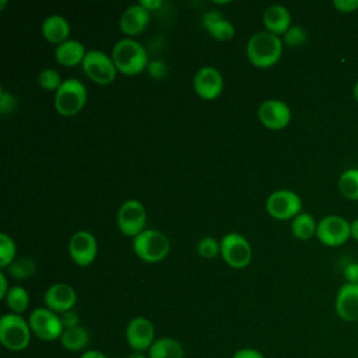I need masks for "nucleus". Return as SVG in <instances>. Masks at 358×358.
<instances>
[{"label":"nucleus","mask_w":358,"mask_h":358,"mask_svg":"<svg viewBox=\"0 0 358 358\" xmlns=\"http://www.w3.org/2000/svg\"><path fill=\"white\" fill-rule=\"evenodd\" d=\"M282 53V39L268 31L253 34L246 43V56L249 62L260 69L271 67L278 62Z\"/></svg>","instance_id":"obj_1"},{"label":"nucleus","mask_w":358,"mask_h":358,"mask_svg":"<svg viewBox=\"0 0 358 358\" xmlns=\"http://www.w3.org/2000/svg\"><path fill=\"white\" fill-rule=\"evenodd\" d=\"M110 57L117 71L126 76L138 74L148 66V56L144 46L131 38L117 41L112 49Z\"/></svg>","instance_id":"obj_2"},{"label":"nucleus","mask_w":358,"mask_h":358,"mask_svg":"<svg viewBox=\"0 0 358 358\" xmlns=\"http://www.w3.org/2000/svg\"><path fill=\"white\" fill-rule=\"evenodd\" d=\"M31 327L28 320L17 313H6L0 319V341L10 351H22L29 345Z\"/></svg>","instance_id":"obj_3"},{"label":"nucleus","mask_w":358,"mask_h":358,"mask_svg":"<svg viewBox=\"0 0 358 358\" xmlns=\"http://www.w3.org/2000/svg\"><path fill=\"white\" fill-rule=\"evenodd\" d=\"M171 249L169 239L157 229H144L133 238V250L144 262L157 263L164 260Z\"/></svg>","instance_id":"obj_4"},{"label":"nucleus","mask_w":358,"mask_h":358,"mask_svg":"<svg viewBox=\"0 0 358 358\" xmlns=\"http://www.w3.org/2000/svg\"><path fill=\"white\" fill-rule=\"evenodd\" d=\"M87 90L77 78H66L55 94V109L62 116H74L85 105Z\"/></svg>","instance_id":"obj_5"},{"label":"nucleus","mask_w":358,"mask_h":358,"mask_svg":"<svg viewBox=\"0 0 358 358\" xmlns=\"http://www.w3.org/2000/svg\"><path fill=\"white\" fill-rule=\"evenodd\" d=\"M28 323L32 334L42 341L59 340L64 330L60 315L48 308L34 309L28 317Z\"/></svg>","instance_id":"obj_6"},{"label":"nucleus","mask_w":358,"mask_h":358,"mask_svg":"<svg viewBox=\"0 0 358 358\" xmlns=\"http://www.w3.org/2000/svg\"><path fill=\"white\" fill-rule=\"evenodd\" d=\"M116 222L119 231L123 235L136 238L138 234L144 231L147 222L145 207L136 199L123 201L117 210Z\"/></svg>","instance_id":"obj_7"},{"label":"nucleus","mask_w":358,"mask_h":358,"mask_svg":"<svg viewBox=\"0 0 358 358\" xmlns=\"http://www.w3.org/2000/svg\"><path fill=\"white\" fill-rule=\"evenodd\" d=\"M84 73L98 84H110L117 73V69L110 56L101 50H88L81 63Z\"/></svg>","instance_id":"obj_8"},{"label":"nucleus","mask_w":358,"mask_h":358,"mask_svg":"<svg viewBox=\"0 0 358 358\" xmlns=\"http://www.w3.org/2000/svg\"><path fill=\"white\" fill-rule=\"evenodd\" d=\"M266 210L273 218L277 220L295 218L299 213H302V200L295 192L280 189L267 197Z\"/></svg>","instance_id":"obj_9"},{"label":"nucleus","mask_w":358,"mask_h":358,"mask_svg":"<svg viewBox=\"0 0 358 358\" xmlns=\"http://www.w3.org/2000/svg\"><path fill=\"white\" fill-rule=\"evenodd\" d=\"M221 256L228 266L234 268H243L250 263L252 249L245 236L238 232H229L224 235L220 242Z\"/></svg>","instance_id":"obj_10"},{"label":"nucleus","mask_w":358,"mask_h":358,"mask_svg":"<svg viewBox=\"0 0 358 358\" xmlns=\"http://www.w3.org/2000/svg\"><path fill=\"white\" fill-rule=\"evenodd\" d=\"M316 236L326 246H340L351 236V222L340 215H327L317 224Z\"/></svg>","instance_id":"obj_11"},{"label":"nucleus","mask_w":358,"mask_h":358,"mask_svg":"<svg viewBox=\"0 0 358 358\" xmlns=\"http://www.w3.org/2000/svg\"><path fill=\"white\" fill-rule=\"evenodd\" d=\"M155 340V329L150 319L136 316L129 322L126 327V341L133 351H148Z\"/></svg>","instance_id":"obj_12"},{"label":"nucleus","mask_w":358,"mask_h":358,"mask_svg":"<svg viewBox=\"0 0 358 358\" xmlns=\"http://www.w3.org/2000/svg\"><path fill=\"white\" fill-rule=\"evenodd\" d=\"M98 246L95 236L88 231H77L69 242V253L77 266L85 267L91 264L96 256Z\"/></svg>","instance_id":"obj_13"},{"label":"nucleus","mask_w":358,"mask_h":358,"mask_svg":"<svg viewBox=\"0 0 358 358\" xmlns=\"http://www.w3.org/2000/svg\"><path fill=\"white\" fill-rule=\"evenodd\" d=\"M193 85H194L196 94L200 98L206 101H211L222 92L224 78L215 67L204 66L199 69L197 73L194 74Z\"/></svg>","instance_id":"obj_14"},{"label":"nucleus","mask_w":358,"mask_h":358,"mask_svg":"<svg viewBox=\"0 0 358 358\" xmlns=\"http://www.w3.org/2000/svg\"><path fill=\"white\" fill-rule=\"evenodd\" d=\"M257 116L266 127L278 130L284 129L291 122V109L280 99H267L260 103Z\"/></svg>","instance_id":"obj_15"},{"label":"nucleus","mask_w":358,"mask_h":358,"mask_svg":"<svg viewBox=\"0 0 358 358\" xmlns=\"http://www.w3.org/2000/svg\"><path fill=\"white\" fill-rule=\"evenodd\" d=\"M43 302L48 309L62 315L74 308L77 302V294L71 285L64 282H56L45 291Z\"/></svg>","instance_id":"obj_16"},{"label":"nucleus","mask_w":358,"mask_h":358,"mask_svg":"<svg viewBox=\"0 0 358 358\" xmlns=\"http://www.w3.org/2000/svg\"><path fill=\"white\" fill-rule=\"evenodd\" d=\"M336 313L344 322L358 320V284L345 282L336 295Z\"/></svg>","instance_id":"obj_17"},{"label":"nucleus","mask_w":358,"mask_h":358,"mask_svg":"<svg viewBox=\"0 0 358 358\" xmlns=\"http://www.w3.org/2000/svg\"><path fill=\"white\" fill-rule=\"evenodd\" d=\"M150 22V11L145 10L140 3L129 6L120 15L119 28L123 34L134 36L141 34Z\"/></svg>","instance_id":"obj_18"},{"label":"nucleus","mask_w":358,"mask_h":358,"mask_svg":"<svg viewBox=\"0 0 358 358\" xmlns=\"http://www.w3.org/2000/svg\"><path fill=\"white\" fill-rule=\"evenodd\" d=\"M263 22L268 32L274 35H284L291 27V13L281 4H273L263 13Z\"/></svg>","instance_id":"obj_19"},{"label":"nucleus","mask_w":358,"mask_h":358,"mask_svg":"<svg viewBox=\"0 0 358 358\" xmlns=\"http://www.w3.org/2000/svg\"><path fill=\"white\" fill-rule=\"evenodd\" d=\"M201 24L207 29V32L218 41H229L235 34V27L232 25V22L225 20L221 13L214 10L204 13Z\"/></svg>","instance_id":"obj_20"},{"label":"nucleus","mask_w":358,"mask_h":358,"mask_svg":"<svg viewBox=\"0 0 358 358\" xmlns=\"http://www.w3.org/2000/svg\"><path fill=\"white\" fill-rule=\"evenodd\" d=\"M41 31H42V35L45 39H48L52 43H56V46H57L69 39L70 25L64 17L52 14L43 20Z\"/></svg>","instance_id":"obj_21"},{"label":"nucleus","mask_w":358,"mask_h":358,"mask_svg":"<svg viewBox=\"0 0 358 358\" xmlns=\"http://www.w3.org/2000/svg\"><path fill=\"white\" fill-rule=\"evenodd\" d=\"M85 48L80 41L76 39H67L63 43L57 45L55 49V59L62 64L67 67L77 66L78 63H83L85 57Z\"/></svg>","instance_id":"obj_22"},{"label":"nucleus","mask_w":358,"mask_h":358,"mask_svg":"<svg viewBox=\"0 0 358 358\" xmlns=\"http://www.w3.org/2000/svg\"><path fill=\"white\" fill-rule=\"evenodd\" d=\"M150 358H183L185 351L182 344L172 337L157 338L148 350Z\"/></svg>","instance_id":"obj_23"},{"label":"nucleus","mask_w":358,"mask_h":358,"mask_svg":"<svg viewBox=\"0 0 358 358\" xmlns=\"http://www.w3.org/2000/svg\"><path fill=\"white\" fill-rule=\"evenodd\" d=\"M59 340L63 348H66L67 351L76 352V351L84 350L88 345L90 334L85 327L76 326L71 329H64Z\"/></svg>","instance_id":"obj_24"},{"label":"nucleus","mask_w":358,"mask_h":358,"mask_svg":"<svg viewBox=\"0 0 358 358\" xmlns=\"http://www.w3.org/2000/svg\"><path fill=\"white\" fill-rule=\"evenodd\" d=\"M317 224L315 218L309 213H299L291 224L292 235L301 241H308L313 235H316Z\"/></svg>","instance_id":"obj_25"},{"label":"nucleus","mask_w":358,"mask_h":358,"mask_svg":"<svg viewBox=\"0 0 358 358\" xmlns=\"http://www.w3.org/2000/svg\"><path fill=\"white\" fill-rule=\"evenodd\" d=\"M7 308L11 310V313L21 315L27 310L29 305V295L27 289L21 285H14L10 288L7 296L4 298Z\"/></svg>","instance_id":"obj_26"},{"label":"nucleus","mask_w":358,"mask_h":358,"mask_svg":"<svg viewBox=\"0 0 358 358\" xmlns=\"http://www.w3.org/2000/svg\"><path fill=\"white\" fill-rule=\"evenodd\" d=\"M338 190L348 200H358V168L345 169L338 178Z\"/></svg>","instance_id":"obj_27"},{"label":"nucleus","mask_w":358,"mask_h":358,"mask_svg":"<svg viewBox=\"0 0 358 358\" xmlns=\"http://www.w3.org/2000/svg\"><path fill=\"white\" fill-rule=\"evenodd\" d=\"M35 270H36V264H35V262H34L31 257H28V256L15 259V260L7 267L8 275H11V277L15 278V280H27V278H29L31 275H34Z\"/></svg>","instance_id":"obj_28"},{"label":"nucleus","mask_w":358,"mask_h":358,"mask_svg":"<svg viewBox=\"0 0 358 358\" xmlns=\"http://www.w3.org/2000/svg\"><path fill=\"white\" fill-rule=\"evenodd\" d=\"M17 246L15 242L7 234H0V267L7 268L15 260Z\"/></svg>","instance_id":"obj_29"},{"label":"nucleus","mask_w":358,"mask_h":358,"mask_svg":"<svg viewBox=\"0 0 358 358\" xmlns=\"http://www.w3.org/2000/svg\"><path fill=\"white\" fill-rule=\"evenodd\" d=\"M36 80H38L39 85L46 91H57L63 83V80L60 78V74L55 69L41 70Z\"/></svg>","instance_id":"obj_30"},{"label":"nucleus","mask_w":358,"mask_h":358,"mask_svg":"<svg viewBox=\"0 0 358 358\" xmlns=\"http://www.w3.org/2000/svg\"><path fill=\"white\" fill-rule=\"evenodd\" d=\"M306 39H308V32L301 25H291L288 31L282 35V42L292 48L303 45Z\"/></svg>","instance_id":"obj_31"},{"label":"nucleus","mask_w":358,"mask_h":358,"mask_svg":"<svg viewBox=\"0 0 358 358\" xmlns=\"http://www.w3.org/2000/svg\"><path fill=\"white\" fill-rule=\"evenodd\" d=\"M197 253L204 259H213L221 253V245L211 236H206L197 243Z\"/></svg>","instance_id":"obj_32"},{"label":"nucleus","mask_w":358,"mask_h":358,"mask_svg":"<svg viewBox=\"0 0 358 358\" xmlns=\"http://www.w3.org/2000/svg\"><path fill=\"white\" fill-rule=\"evenodd\" d=\"M17 108V99L7 90H0V112L1 115H10Z\"/></svg>","instance_id":"obj_33"},{"label":"nucleus","mask_w":358,"mask_h":358,"mask_svg":"<svg viewBox=\"0 0 358 358\" xmlns=\"http://www.w3.org/2000/svg\"><path fill=\"white\" fill-rule=\"evenodd\" d=\"M333 6L340 13H352L358 8V0H334Z\"/></svg>","instance_id":"obj_34"},{"label":"nucleus","mask_w":358,"mask_h":358,"mask_svg":"<svg viewBox=\"0 0 358 358\" xmlns=\"http://www.w3.org/2000/svg\"><path fill=\"white\" fill-rule=\"evenodd\" d=\"M60 319H62V324L64 329H71V327H76V326H80L78 322V315L71 309V310H67L64 313L60 315Z\"/></svg>","instance_id":"obj_35"},{"label":"nucleus","mask_w":358,"mask_h":358,"mask_svg":"<svg viewBox=\"0 0 358 358\" xmlns=\"http://www.w3.org/2000/svg\"><path fill=\"white\" fill-rule=\"evenodd\" d=\"M344 278L347 280V282L350 284H358V263L351 262L344 267Z\"/></svg>","instance_id":"obj_36"},{"label":"nucleus","mask_w":358,"mask_h":358,"mask_svg":"<svg viewBox=\"0 0 358 358\" xmlns=\"http://www.w3.org/2000/svg\"><path fill=\"white\" fill-rule=\"evenodd\" d=\"M232 358H266L262 351L256 348H241L238 350Z\"/></svg>","instance_id":"obj_37"},{"label":"nucleus","mask_w":358,"mask_h":358,"mask_svg":"<svg viewBox=\"0 0 358 358\" xmlns=\"http://www.w3.org/2000/svg\"><path fill=\"white\" fill-rule=\"evenodd\" d=\"M140 4L148 10V11H152V10H157L158 7L162 6V1L161 0H141Z\"/></svg>","instance_id":"obj_38"},{"label":"nucleus","mask_w":358,"mask_h":358,"mask_svg":"<svg viewBox=\"0 0 358 358\" xmlns=\"http://www.w3.org/2000/svg\"><path fill=\"white\" fill-rule=\"evenodd\" d=\"M0 284H1V288H0V298L4 299L10 291V288L7 287V277L3 271H0Z\"/></svg>","instance_id":"obj_39"},{"label":"nucleus","mask_w":358,"mask_h":358,"mask_svg":"<svg viewBox=\"0 0 358 358\" xmlns=\"http://www.w3.org/2000/svg\"><path fill=\"white\" fill-rule=\"evenodd\" d=\"M80 358H108V357L98 350H87L80 355Z\"/></svg>","instance_id":"obj_40"},{"label":"nucleus","mask_w":358,"mask_h":358,"mask_svg":"<svg viewBox=\"0 0 358 358\" xmlns=\"http://www.w3.org/2000/svg\"><path fill=\"white\" fill-rule=\"evenodd\" d=\"M351 236L358 241V218L351 222Z\"/></svg>","instance_id":"obj_41"},{"label":"nucleus","mask_w":358,"mask_h":358,"mask_svg":"<svg viewBox=\"0 0 358 358\" xmlns=\"http://www.w3.org/2000/svg\"><path fill=\"white\" fill-rule=\"evenodd\" d=\"M127 358H150L148 354L145 355L144 352H137V351H133L130 355H127Z\"/></svg>","instance_id":"obj_42"},{"label":"nucleus","mask_w":358,"mask_h":358,"mask_svg":"<svg viewBox=\"0 0 358 358\" xmlns=\"http://www.w3.org/2000/svg\"><path fill=\"white\" fill-rule=\"evenodd\" d=\"M352 94H354V98H355V101L358 102V81H357V83H355V85H354Z\"/></svg>","instance_id":"obj_43"},{"label":"nucleus","mask_w":358,"mask_h":358,"mask_svg":"<svg viewBox=\"0 0 358 358\" xmlns=\"http://www.w3.org/2000/svg\"><path fill=\"white\" fill-rule=\"evenodd\" d=\"M4 6H6V0H1V3H0V10H3Z\"/></svg>","instance_id":"obj_44"}]
</instances>
